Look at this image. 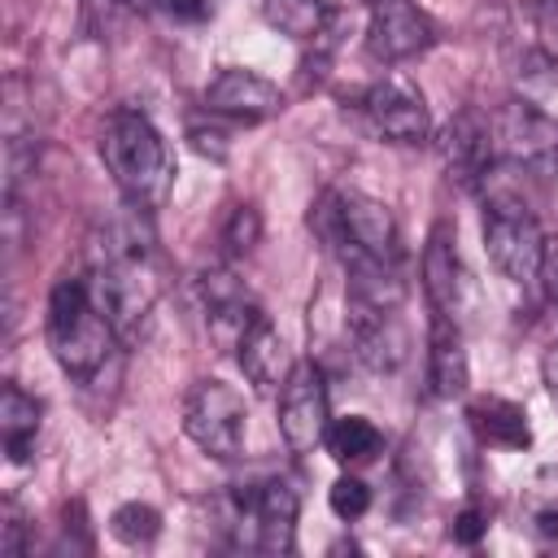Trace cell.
Instances as JSON below:
<instances>
[{"label":"cell","instance_id":"18","mask_svg":"<svg viewBox=\"0 0 558 558\" xmlns=\"http://www.w3.org/2000/svg\"><path fill=\"white\" fill-rule=\"evenodd\" d=\"M323 445H327V453L336 462H371L379 453L384 436H379V427L366 414H344V418H331Z\"/></svg>","mask_w":558,"mask_h":558},{"label":"cell","instance_id":"28","mask_svg":"<svg viewBox=\"0 0 558 558\" xmlns=\"http://www.w3.org/2000/svg\"><path fill=\"white\" fill-rule=\"evenodd\" d=\"M218 140H222L218 131H201V126H192V148H196V153H214V157H222L227 148H222Z\"/></svg>","mask_w":558,"mask_h":558},{"label":"cell","instance_id":"30","mask_svg":"<svg viewBox=\"0 0 558 558\" xmlns=\"http://www.w3.org/2000/svg\"><path fill=\"white\" fill-rule=\"evenodd\" d=\"M536 532H541V536H558V506L536 510Z\"/></svg>","mask_w":558,"mask_h":558},{"label":"cell","instance_id":"31","mask_svg":"<svg viewBox=\"0 0 558 558\" xmlns=\"http://www.w3.org/2000/svg\"><path fill=\"white\" fill-rule=\"evenodd\" d=\"M122 4H126V9H144L148 0H122Z\"/></svg>","mask_w":558,"mask_h":558},{"label":"cell","instance_id":"25","mask_svg":"<svg viewBox=\"0 0 558 558\" xmlns=\"http://www.w3.org/2000/svg\"><path fill=\"white\" fill-rule=\"evenodd\" d=\"M484 532H488V519H484L480 506H466V510L453 519V541H458V545H475Z\"/></svg>","mask_w":558,"mask_h":558},{"label":"cell","instance_id":"4","mask_svg":"<svg viewBox=\"0 0 558 558\" xmlns=\"http://www.w3.org/2000/svg\"><path fill=\"white\" fill-rule=\"evenodd\" d=\"M183 432L196 449L214 458H240L244 432H248V405L231 384L201 379L183 401Z\"/></svg>","mask_w":558,"mask_h":558},{"label":"cell","instance_id":"2","mask_svg":"<svg viewBox=\"0 0 558 558\" xmlns=\"http://www.w3.org/2000/svg\"><path fill=\"white\" fill-rule=\"evenodd\" d=\"M48 349L57 357V366L70 375V379H96L118 344L109 318L96 310L92 301V288H87V275H65L52 283L48 292Z\"/></svg>","mask_w":558,"mask_h":558},{"label":"cell","instance_id":"27","mask_svg":"<svg viewBox=\"0 0 558 558\" xmlns=\"http://www.w3.org/2000/svg\"><path fill=\"white\" fill-rule=\"evenodd\" d=\"M541 279H545V292H549V301L558 305V248H545V266H541Z\"/></svg>","mask_w":558,"mask_h":558},{"label":"cell","instance_id":"14","mask_svg":"<svg viewBox=\"0 0 558 558\" xmlns=\"http://www.w3.org/2000/svg\"><path fill=\"white\" fill-rule=\"evenodd\" d=\"M235 357H240L244 375H248L257 388H279V384L288 379V371L296 366L292 353H288V344H283V336L275 331V323H270L266 314L244 331Z\"/></svg>","mask_w":558,"mask_h":558},{"label":"cell","instance_id":"5","mask_svg":"<svg viewBox=\"0 0 558 558\" xmlns=\"http://www.w3.org/2000/svg\"><path fill=\"white\" fill-rule=\"evenodd\" d=\"M493 157L514 170H549L558 161V122L532 100H506L493 118Z\"/></svg>","mask_w":558,"mask_h":558},{"label":"cell","instance_id":"12","mask_svg":"<svg viewBox=\"0 0 558 558\" xmlns=\"http://www.w3.org/2000/svg\"><path fill=\"white\" fill-rule=\"evenodd\" d=\"M436 148H440V161H445L449 179H458L462 187L484 183V174L493 170V131L471 109H462V113L449 118V126L440 131Z\"/></svg>","mask_w":558,"mask_h":558},{"label":"cell","instance_id":"22","mask_svg":"<svg viewBox=\"0 0 558 558\" xmlns=\"http://www.w3.org/2000/svg\"><path fill=\"white\" fill-rule=\"evenodd\" d=\"M257 240H262V214L253 205H235L231 218H227V227H222V244L231 253H248Z\"/></svg>","mask_w":558,"mask_h":558},{"label":"cell","instance_id":"8","mask_svg":"<svg viewBox=\"0 0 558 558\" xmlns=\"http://www.w3.org/2000/svg\"><path fill=\"white\" fill-rule=\"evenodd\" d=\"M362 113L371 122L375 135H384L388 144H423L432 135V113H427V100L423 92L401 78V74H388L379 83L366 87L362 96Z\"/></svg>","mask_w":558,"mask_h":558},{"label":"cell","instance_id":"23","mask_svg":"<svg viewBox=\"0 0 558 558\" xmlns=\"http://www.w3.org/2000/svg\"><path fill=\"white\" fill-rule=\"evenodd\" d=\"M536 39H541L545 57L558 65V0H541L536 4Z\"/></svg>","mask_w":558,"mask_h":558},{"label":"cell","instance_id":"26","mask_svg":"<svg viewBox=\"0 0 558 558\" xmlns=\"http://www.w3.org/2000/svg\"><path fill=\"white\" fill-rule=\"evenodd\" d=\"M161 9L174 17V22H201L209 13V0H161Z\"/></svg>","mask_w":558,"mask_h":558},{"label":"cell","instance_id":"3","mask_svg":"<svg viewBox=\"0 0 558 558\" xmlns=\"http://www.w3.org/2000/svg\"><path fill=\"white\" fill-rule=\"evenodd\" d=\"M484 248L510 283H532V279H541L549 240H545L536 214L519 196L493 187L488 209H484Z\"/></svg>","mask_w":558,"mask_h":558},{"label":"cell","instance_id":"6","mask_svg":"<svg viewBox=\"0 0 558 558\" xmlns=\"http://www.w3.org/2000/svg\"><path fill=\"white\" fill-rule=\"evenodd\" d=\"M331 410H327V384L314 362H296L288 379L279 384V436L292 453H314L327 440Z\"/></svg>","mask_w":558,"mask_h":558},{"label":"cell","instance_id":"15","mask_svg":"<svg viewBox=\"0 0 558 558\" xmlns=\"http://www.w3.org/2000/svg\"><path fill=\"white\" fill-rule=\"evenodd\" d=\"M458 248H453V231L449 222H436L432 235H427V248H423V292H427V305L436 314H453L458 310Z\"/></svg>","mask_w":558,"mask_h":558},{"label":"cell","instance_id":"21","mask_svg":"<svg viewBox=\"0 0 558 558\" xmlns=\"http://www.w3.org/2000/svg\"><path fill=\"white\" fill-rule=\"evenodd\" d=\"M327 501H331V514L349 523V519H362V514L371 510V488H366L357 475H340V480L331 484Z\"/></svg>","mask_w":558,"mask_h":558},{"label":"cell","instance_id":"20","mask_svg":"<svg viewBox=\"0 0 558 558\" xmlns=\"http://www.w3.org/2000/svg\"><path fill=\"white\" fill-rule=\"evenodd\" d=\"M109 532H113L122 545L140 549V545H153V541H157V532H161V514H157L153 506H144V501H126V506L113 510Z\"/></svg>","mask_w":558,"mask_h":558},{"label":"cell","instance_id":"29","mask_svg":"<svg viewBox=\"0 0 558 558\" xmlns=\"http://www.w3.org/2000/svg\"><path fill=\"white\" fill-rule=\"evenodd\" d=\"M541 375H545V384H549V392L558 397V340L545 349V357H541Z\"/></svg>","mask_w":558,"mask_h":558},{"label":"cell","instance_id":"7","mask_svg":"<svg viewBox=\"0 0 558 558\" xmlns=\"http://www.w3.org/2000/svg\"><path fill=\"white\" fill-rule=\"evenodd\" d=\"M240 545L262 554H292L296 545V493L283 480H266L235 497Z\"/></svg>","mask_w":558,"mask_h":558},{"label":"cell","instance_id":"1","mask_svg":"<svg viewBox=\"0 0 558 558\" xmlns=\"http://www.w3.org/2000/svg\"><path fill=\"white\" fill-rule=\"evenodd\" d=\"M100 161L113 174L122 201L131 209H161L170 196V148L161 140V131L140 113V109H118L109 113L105 131H100Z\"/></svg>","mask_w":558,"mask_h":558},{"label":"cell","instance_id":"24","mask_svg":"<svg viewBox=\"0 0 558 558\" xmlns=\"http://www.w3.org/2000/svg\"><path fill=\"white\" fill-rule=\"evenodd\" d=\"M4 536H0V549L9 554V558H22L26 554V541H22V532H26V519H22V510L13 506V501H4Z\"/></svg>","mask_w":558,"mask_h":558},{"label":"cell","instance_id":"9","mask_svg":"<svg viewBox=\"0 0 558 558\" xmlns=\"http://www.w3.org/2000/svg\"><path fill=\"white\" fill-rule=\"evenodd\" d=\"M432 39H436V26L414 0H375L366 13V52L384 65L427 52Z\"/></svg>","mask_w":558,"mask_h":558},{"label":"cell","instance_id":"13","mask_svg":"<svg viewBox=\"0 0 558 558\" xmlns=\"http://www.w3.org/2000/svg\"><path fill=\"white\" fill-rule=\"evenodd\" d=\"M427 384L436 397H462L471 384L462 331H458L453 314H436V310H432V327H427Z\"/></svg>","mask_w":558,"mask_h":558},{"label":"cell","instance_id":"11","mask_svg":"<svg viewBox=\"0 0 558 558\" xmlns=\"http://www.w3.org/2000/svg\"><path fill=\"white\" fill-rule=\"evenodd\" d=\"M205 109L235 122H262L283 109V92L253 70H222L205 87Z\"/></svg>","mask_w":558,"mask_h":558},{"label":"cell","instance_id":"17","mask_svg":"<svg viewBox=\"0 0 558 558\" xmlns=\"http://www.w3.org/2000/svg\"><path fill=\"white\" fill-rule=\"evenodd\" d=\"M35 436H39V401L31 392H22L17 384H4L0 392V440L9 462H26L35 453Z\"/></svg>","mask_w":558,"mask_h":558},{"label":"cell","instance_id":"16","mask_svg":"<svg viewBox=\"0 0 558 558\" xmlns=\"http://www.w3.org/2000/svg\"><path fill=\"white\" fill-rule=\"evenodd\" d=\"M466 418L480 432V440H488V445H501V449H527L532 445V427H527L523 405H514L506 397H480L466 410Z\"/></svg>","mask_w":558,"mask_h":558},{"label":"cell","instance_id":"19","mask_svg":"<svg viewBox=\"0 0 558 558\" xmlns=\"http://www.w3.org/2000/svg\"><path fill=\"white\" fill-rule=\"evenodd\" d=\"M262 17L279 35L305 44V39H318L323 35L327 9H323V0H262Z\"/></svg>","mask_w":558,"mask_h":558},{"label":"cell","instance_id":"10","mask_svg":"<svg viewBox=\"0 0 558 558\" xmlns=\"http://www.w3.org/2000/svg\"><path fill=\"white\" fill-rule=\"evenodd\" d=\"M344 323H349L353 353H357L375 375L397 371V366L405 362L410 340H405V327H401V318H397L392 305H366V301H353V296H349V318H344Z\"/></svg>","mask_w":558,"mask_h":558}]
</instances>
